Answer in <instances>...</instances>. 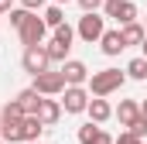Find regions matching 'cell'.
I'll return each instance as SVG.
<instances>
[{"instance_id": "cell-15", "label": "cell", "mask_w": 147, "mask_h": 144, "mask_svg": "<svg viewBox=\"0 0 147 144\" xmlns=\"http://www.w3.org/2000/svg\"><path fill=\"white\" fill-rule=\"evenodd\" d=\"M28 113H24V107L17 103V100H7L3 103V110H0V124H21Z\"/></svg>"}, {"instance_id": "cell-6", "label": "cell", "mask_w": 147, "mask_h": 144, "mask_svg": "<svg viewBox=\"0 0 147 144\" xmlns=\"http://www.w3.org/2000/svg\"><path fill=\"white\" fill-rule=\"evenodd\" d=\"M17 35H21V45H24V48H38V45H45V38H48V24H45L38 14H31L28 24H24Z\"/></svg>"}, {"instance_id": "cell-28", "label": "cell", "mask_w": 147, "mask_h": 144, "mask_svg": "<svg viewBox=\"0 0 147 144\" xmlns=\"http://www.w3.org/2000/svg\"><path fill=\"white\" fill-rule=\"evenodd\" d=\"M140 48H144V58H147V38H144V45H140Z\"/></svg>"}, {"instance_id": "cell-32", "label": "cell", "mask_w": 147, "mask_h": 144, "mask_svg": "<svg viewBox=\"0 0 147 144\" xmlns=\"http://www.w3.org/2000/svg\"><path fill=\"white\" fill-rule=\"evenodd\" d=\"M0 144H3V141H0Z\"/></svg>"}, {"instance_id": "cell-25", "label": "cell", "mask_w": 147, "mask_h": 144, "mask_svg": "<svg viewBox=\"0 0 147 144\" xmlns=\"http://www.w3.org/2000/svg\"><path fill=\"white\" fill-rule=\"evenodd\" d=\"M21 7L34 14V10H41V7H45V0H21Z\"/></svg>"}, {"instance_id": "cell-23", "label": "cell", "mask_w": 147, "mask_h": 144, "mask_svg": "<svg viewBox=\"0 0 147 144\" xmlns=\"http://www.w3.org/2000/svg\"><path fill=\"white\" fill-rule=\"evenodd\" d=\"M127 130H130L134 137H140V141H144V137H147V120H144V117H140V120H134V127H127Z\"/></svg>"}, {"instance_id": "cell-17", "label": "cell", "mask_w": 147, "mask_h": 144, "mask_svg": "<svg viewBox=\"0 0 147 144\" xmlns=\"http://www.w3.org/2000/svg\"><path fill=\"white\" fill-rule=\"evenodd\" d=\"M41 21L48 24V31H55V28H62V24H65V10H62L58 3H48V7H45V14H41Z\"/></svg>"}, {"instance_id": "cell-3", "label": "cell", "mask_w": 147, "mask_h": 144, "mask_svg": "<svg viewBox=\"0 0 147 144\" xmlns=\"http://www.w3.org/2000/svg\"><path fill=\"white\" fill-rule=\"evenodd\" d=\"M31 89H34L38 96L55 100V96H62V93H65V75H62V72H55V69H48V72H41V75H34Z\"/></svg>"}, {"instance_id": "cell-12", "label": "cell", "mask_w": 147, "mask_h": 144, "mask_svg": "<svg viewBox=\"0 0 147 144\" xmlns=\"http://www.w3.org/2000/svg\"><path fill=\"white\" fill-rule=\"evenodd\" d=\"M41 120L38 117H24L21 120V144H38V137H41Z\"/></svg>"}, {"instance_id": "cell-29", "label": "cell", "mask_w": 147, "mask_h": 144, "mask_svg": "<svg viewBox=\"0 0 147 144\" xmlns=\"http://www.w3.org/2000/svg\"><path fill=\"white\" fill-rule=\"evenodd\" d=\"M55 3H58V7H62V3H69V0H55Z\"/></svg>"}, {"instance_id": "cell-8", "label": "cell", "mask_w": 147, "mask_h": 144, "mask_svg": "<svg viewBox=\"0 0 147 144\" xmlns=\"http://www.w3.org/2000/svg\"><path fill=\"white\" fill-rule=\"evenodd\" d=\"M58 72L65 75V86H86V82H89V69H86V62H79V58H69Z\"/></svg>"}, {"instance_id": "cell-9", "label": "cell", "mask_w": 147, "mask_h": 144, "mask_svg": "<svg viewBox=\"0 0 147 144\" xmlns=\"http://www.w3.org/2000/svg\"><path fill=\"white\" fill-rule=\"evenodd\" d=\"M62 113H65V110H62V103H58V100H48V96H45L34 117L41 120V127H51V124H58V120H62Z\"/></svg>"}, {"instance_id": "cell-1", "label": "cell", "mask_w": 147, "mask_h": 144, "mask_svg": "<svg viewBox=\"0 0 147 144\" xmlns=\"http://www.w3.org/2000/svg\"><path fill=\"white\" fill-rule=\"evenodd\" d=\"M123 82H127V72H120V69H99V72H92V75H89L86 89H89V96L106 100V96H113Z\"/></svg>"}, {"instance_id": "cell-13", "label": "cell", "mask_w": 147, "mask_h": 144, "mask_svg": "<svg viewBox=\"0 0 147 144\" xmlns=\"http://www.w3.org/2000/svg\"><path fill=\"white\" fill-rule=\"evenodd\" d=\"M99 48H103V55H120V52H123V48H127V45H123V35H120V28H116V31H106V35L99 38Z\"/></svg>"}, {"instance_id": "cell-22", "label": "cell", "mask_w": 147, "mask_h": 144, "mask_svg": "<svg viewBox=\"0 0 147 144\" xmlns=\"http://www.w3.org/2000/svg\"><path fill=\"white\" fill-rule=\"evenodd\" d=\"M75 3H79V7H82V14H99V10H103V3H106V0H75Z\"/></svg>"}, {"instance_id": "cell-27", "label": "cell", "mask_w": 147, "mask_h": 144, "mask_svg": "<svg viewBox=\"0 0 147 144\" xmlns=\"http://www.w3.org/2000/svg\"><path fill=\"white\" fill-rule=\"evenodd\" d=\"M140 117H144V120H147V100H144V103H140Z\"/></svg>"}, {"instance_id": "cell-31", "label": "cell", "mask_w": 147, "mask_h": 144, "mask_svg": "<svg viewBox=\"0 0 147 144\" xmlns=\"http://www.w3.org/2000/svg\"><path fill=\"white\" fill-rule=\"evenodd\" d=\"M0 130H3V124H0Z\"/></svg>"}, {"instance_id": "cell-2", "label": "cell", "mask_w": 147, "mask_h": 144, "mask_svg": "<svg viewBox=\"0 0 147 144\" xmlns=\"http://www.w3.org/2000/svg\"><path fill=\"white\" fill-rule=\"evenodd\" d=\"M75 35L82 38L86 45H96L99 38L106 35V17L103 14H82L79 24H75Z\"/></svg>"}, {"instance_id": "cell-14", "label": "cell", "mask_w": 147, "mask_h": 144, "mask_svg": "<svg viewBox=\"0 0 147 144\" xmlns=\"http://www.w3.org/2000/svg\"><path fill=\"white\" fill-rule=\"evenodd\" d=\"M14 100H17V103L24 107V113H28V117H34V113H38V107H41V100H45V96H38L34 89L28 86V89H21V93H17Z\"/></svg>"}, {"instance_id": "cell-30", "label": "cell", "mask_w": 147, "mask_h": 144, "mask_svg": "<svg viewBox=\"0 0 147 144\" xmlns=\"http://www.w3.org/2000/svg\"><path fill=\"white\" fill-rule=\"evenodd\" d=\"M144 31H147V17H144Z\"/></svg>"}, {"instance_id": "cell-7", "label": "cell", "mask_w": 147, "mask_h": 144, "mask_svg": "<svg viewBox=\"0 0 147 144\" xmlns=\"http://www.w3.org/2000/svg\"><path fill=\"white\" fill-rule=\"evenodd\" d=\"M89 100H92V96H89V89H86V86H65V93H62V100H58V103H62L65 113H86Z\"/></svg>"}, {"instance_id": "cell-19", "label": "cell", "mask_w": 147, "mask_h": 144, "mask_svg": "<svg viewBox=\"0 0 147 144\" xmlns=\"http://www.w3.org/2000/svg\"><path fill=\"white\" fill-rule=\"evenodd\" d=\"M45 52H48V58H51V62H62V65L69 62V45H58V41H48V45H45Z\"/></svg>"}, {"instance_id": "cell-5", "label": "cell", "mask_w": 147, "mask_h": 144, "mask_svg": "<svg viewBox=\"0 0 147 144\" xmlns=\"http://www.w3.org/2000/svg\"><path fill=\"white\" fill-rule=\"evenodd\" d=\"M21 69L28 72L31 79L41 75V72L51 69V58H48V52H45V45H38V48H24V55H21Z\"/></svg>"}, {"instance_id": "cell-26", "label": "cell", "mask_w": 147, "mask_h": 144, "mask_svg": "<svg viewBox=\"0 0 147 144\" xmlns=\"http://www.w3.org/2000/svg\"><path fill=\"white\" fill-rule=\"evenodd\" d=\"M14 10V0H0V14H10Z\"/></svg>"}, {"instance_id": "cell-20", "label": "cell", "mask_w": 147, "mask_h": 144, "mask_svg": "<svg viewBox=\"0 0 147 144\" xmlns=\"http://www.w3.org/2000/svg\"><path fill=\"white\" fill-rule=\"evenodd\" d=\"M51 41H58V45H69V48H72V41H75V28H72V24L55 28V31H51Z\"/></svg>"}, {"instance_id": "cell-18", "label": "cell", "mask_w": 147, "mask_h": 144, "mask_svg": "<svg viewBox=\"0 0 147 144\" xmlns=\"http://www.w3.org/2000/svg\"><path fill=\"white\" fill-rule=\"evenodd\" d=\"M123 72H127L130 79H140V82H144V79H147V58H144V55H137V58H130Z\"/></svg>"}, {"instance_id": "cell-24", "label": "cell", "mask_w": 147, "mask_h": 144, "mask_svg": "<svg viewBox=\"0 0 147 144\" xmlns=\"http://www.w3.org/2000/svg\"><path fill=\"white\" fill-rule=\"evenodd\" d=\"M113 144H144V141H140V137H134L130 130H120V134L113 137Z\"/></svg>"}, {"instance_id": "cell-11", "label": "cell", "mask_w": 147, "mask_h": 144, "mask_svg": "<svg viewBox=\"0 0 147 144\" xmlns=\"http://www.w3.org/2000/svg\"><path fill=\"white\" fill-rule=\"evenodd\" d=\"M86 113H89V124H99V127H103L113 117V107H110V100H96V96H92L89 107H86Z\"/></svg>"}, {"instance_id": "cell-21", "label": "cell", "mask_w": 147, "mask_h": 144, "mask_svg": "<svg viewBox=\"0 0 147 144\" xmlns=\"http://www.w3.org/2000/svg\"><path fill=\"white\" fill-rule=\"evenodd\" d=\"M7 17H10V28H17V31H21V28L28 24V17H31V10H24V7H14V10H10Z\"/></svg>"}, {"instance_id": "cell-10", "label": "cell", "mask_w": 147, "mask_h": 144, "mask_svg": "<svg viewBox=\"0 0 147 144\" xmlns=\"http://www.w3.org/2000/svg\"><path fill=\"white\" fill-rule=\"evenodd\" d=\"M113 117L120 120V127H134V120H140V103L137 100H120V107L113 110Z\"/></svg>"}, {"instance_id": "cell-16", "label": "cell", "mask_w": 147, "mask_h": 144, "mask_svg": "<svg viewBox=\"0 0 147 144\" xmlns=\"http://www.w3.org/2000/svg\"><path fill=\"white\" fill-rule=\"evenodd\" d=\"M120 35H123V45L130 48V45H144V38H147V31H144V24H127V28H120Z\"/></svg>"}, {"instance_id": "cell-4", "label": "cell", "mask_w": 147, "mask_h": 144, "mask_svg": "<svg viewBox=\"0 0 147 144\" xmlns=\"http://www.w3.org/2000/svg\"><path fill=\"white\" fill-rule=\"evenodd\" d=\"M103 17H113L120 28H127V24L137 21V3L134 0H106L103 3Z\"/></svg>"}]
</instances>
